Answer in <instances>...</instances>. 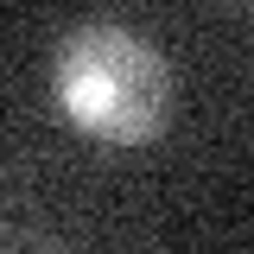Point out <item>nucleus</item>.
<instances>
[{"label": "nucleus", "instance_id": "obj_1", "mask_svg": "<svg viewBox=\"0 0 254 254\" xmlns=\"http://www.w3.org/2000/svg\"><path fill=\"white\" fill-rule=\"evenodd\" d=\"M58 102L102 146H146L172 121V64L127 26H76L58 51Z\"/></svg>", "mask_w": 254, "mask_h": 254}]
</instances>
